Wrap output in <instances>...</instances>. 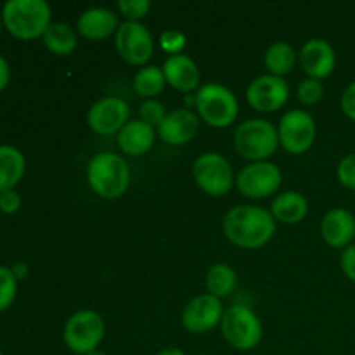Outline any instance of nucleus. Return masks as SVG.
<instances>
[{
	"label": "nucleus",
	"mask_w": 355,
	"mask_h": 355,
	"mask_svg": "<svg viewBox=\"0 0 355 355\" xmlns=\"http://www.w3.org/2000/svg\"><path fill=\"white\" fill-rule=\"evenodd\" d=\"M114 44H116L118 55L132 66L144 68L155 52V40H153L151 31L142 23H135V21H125L120 24L114 35Z\"/></svg>",
	"instance_id": "10"
},
{
	"label": "nucleus",
	"mask_w": 355,
	"mask_h": 355,
	"mask_svg": "<svg viewBox=\"0 0 355 355\" xmlns=\"http://www.w3.org/2000/svg\"><path fill=\"white\" fill-rule=\"evenodd\" d=\"M158 355H186V352L180 349H177V347H166V349L159 350Z\"/></svg>",
	"instance_id": "38"
},
{
	"label": "nucleus",
	"mask_w": 355,
	"mask_h": 355,
	"mask_svg": "<svg viewBox=\"0 0 355 355\" xmlns=\"http://www.w3.org/2000/svg\"><path fill=\"white\" fill-rule=\"evenodd\" d=\"M281 170L270 162H257L243 166L236 175V187L245 198H269L281 187Z\"/></svg>",
	"instance_id": "11"
},
{
	"label": "nucleus",
	"mask_w": 355,
	"mask_h": 355,
	"mask_svg": "<svg viewBox=\"0 0 355 355\" xmlns=\"http://www.w3.org/2000/svg\"><path fill=\"white\" fill-rule=\"evenodd\" d=\"M300 66L307 78L312 80H324L335 71L336 54L331 44L322 38H311L300 49Z\"/></svg>",
	"instance_id": "15"
},
{
	"label": "nucleus",
	"mask_w": 355,
	"mask_h": 355,
	"mask_svg": "<svg viewBox=\"0 0 355 355\" xmlns=\"http://www.w3.org/2000/svg\"><path fill=\"white\" fill-rule=\"evenodd\" d=\"M90 189L104 200H118L130 186V168L116 153H97L87 165Z\"/></svg>",
	"instance_id": "2"
},
{
	"label": "nucleus",
	"mask_w": 355,
	"mask_h": 355,
	"mask_svg": "<svg viewBox=\"0 0 355 355\" xmlns=\"http://www.w3.org/2000/svg\"><path fill=\"white\" fill-rule=\"evenodd\" d=\"M340 267H342L347 279L355 283V243L347 246L342 252V257H340Z\"/></svg>",
	"instance_id": "33"
},
{
	"label": "nucleus",
	"mask_w": 355,
	"mask_h": 355,
	"mask_svg": "<svg viewBox=\"0 0 355 355\" xmlns=\"http://www.w3.org/2000/svg\"><path fill=\"white\" fill-rule=\"evenodd\" d=\"M222 229L229 241L245 250H259L276 234V218L266 208L238 205L225 214Z\"/></svg>",
	"instance_id": "1"
},
{
	"label": "nucleus",
	"mask_w": 355,
	"mask_h": 355,
	"mask_svg": "<svg viewBox=\"0 0 355 355\" xmlns=\"http://www.w3.org/2000/svg\"><path fill=\"white\" fill-rule=\"evenodd\" d=\"M165 116V106L156 99L144 101V103L141 104V107H139V120L144 121L149 127H155V125L159 127V123H162Z\"/></svg>",
	"instance_id": "29"
},
{
	"label": "nucleus",
	"mask_w": 355,
	"mask_h": 355,
	"mask_svg": "<svg viewBox=\"0 0 355 355\" xmlns=\"http://www.w3.org/2000/svg\"><path fill=\"white\" fill-rule=\"evenodd\" d=\"M270 214L276 222L283 224H298L309 214V201L298 191H286L274 198L270 205Z\"/></svg>",
	"instance_id": "21"
},
{
	"label": "nucleus",
	"mask_w": 355,
	"mask_h": 355,
	"mask_svg": "<svg viewBox=\"0 0 355 355\" xmlns=\"http://www.w3.org/2000/svg\"><path fill=\"white\" fill-rule=\"evenodd\" d=\"M200 130V118L187 107L166 113L158 127V135L170 146H184L193 141Z\"/></svg>",
	"instance_id": "16"
},
{
	"label": "nucleus",
	"mask_w": 355,
	"mask_h": 355,
	"mask_svg": "<svg viewBox=\"0 0 355 355\" xmlns=\"http://www.w3.org/2000/svg\"><path fill=\"white\" fill-rule=\"evenodd\" d=\"M196 110L201 120L214 128H227L236 121L239 104L234 94L220 83H205L196 94Z\"/></svg>",
	"instance_id": "5"
},
{
	"label": "nucleus",
	"mask_w": 355,
	"mask_h": 355,
	"mask_svg": "<svg viewBox=\"0 0 355 355\" xmlns=\"http://www.w3.org/2000/svg\"><path fill=\"white\" fill-rule=\"evenodd\" d=\"M26 159L23 153L12 146H0V194L12 191L23 179Z\"/></svg>",
	"instance_id": "22"
},
{
	"label": "nucleus",
	"mask_w": 355,
	"mask_h": 355,
	"mask_svg": "<svg viewBox=\"0 0 355 355\" xmlns=\"http://www.w3.org/2000/svg\"><path fill=\"white\" fill-rule=\"evenodd\" d=\"M21 208V196L16 191H6V193L0 194V211L7 215L16 214Z\"/></svg>",
	"instance_id": "35"
},
{
	"label": "nucleus",
	"mask_w": 355,
	"mask_h": 355,
	"mask_svg": "<svg viewBox=\"0 0 355 355\" xmlns=\"http://www.w3.org/2000/svg\"><path fill=\"white\" fill-rule=\"evenodd\" d=\"M87 355H107V354H106V352H103V350H99V349H97V350H94V352L87 354Z\"/></svg>",
	"instance_id": "39"
},
{
	"label": "nucleus",
	"mask_w": 355,
	"mask_h": 355,
	"mask_svg": "<svg viewBox=\"0 0 355 355\" xmlns=\"http://www.w3.org/2000/svg\"><path fill=\"white\" fill-rule=\"evenodd\" d=\"M321 236L328 246L345 250L354 243L355 217L347 208H331L321 220Z\"/></svg>",
	"instance_id": "17"
},
{
	"label": "nucleus",
	"mask_w": 355,
	"mask_h": 355,
	"mask_svg": "<svg viewBox=\"0 0 355 355\" xmlns=\"http://www.w3.org/2000/svg\"><path fill=\"white\" fill-rule=\"evenodd\" d=\"M17 293V279L12 269L0 266V312L7 311L12 305Z\"/></svg>",
	"instance_id": "27"
},
{
	"label": "nucleus",
	"mask_w": 355,
	"mask_h": 355,
	"mask_svg": "<svg viewBox=\"0 0 355 355\" xmlns=\"http://www.w3.org/2000/svg\"><path fill=\"white\" fill-rule=\"evenodd\" d=\"M336 177L343 187L355 191V153H350L345 158H342L338 168H336Z\"/></svg>",
	"instance_id": "32"
},
{
	"label": "nucleus",
	"mask_w": 355,
	"mask_h": 355,
	"mask_svg": "<svg viewBox=\"0 0 355 355\" xmlns=\"http://www.w3.org/2000/svg\"><path fill=\"white\" fill-rule=\"evenodd\" d=\"M0 30H2V17H0Z\"/></svg>",
	"instance_id": "40"
},
{
	"label": "nucleus",
	"mask_w": 355,
	"mask_h": 355,
	"mask_svg": "<svg viewBox=\"0 0 355 355\" xmlns=\"http://www.w3.org/2000/svg\"><path fill=\"white\" fill-rule=\"evenodd\" d=\"M225 342L238 350H253L263 336V326L259 315L246 305H231L224 311L220 321Z\"/></svg>",
	"instance_id": "6"
},
{
	"label": "nucleus",
	"mask_w": 355,
	"mask_h": 355,
	"mask_svg": "<svg viewBox=\"0 0 355 355\" xmlns=\"http://www.w3.org/2000/svg\"><path fill=\"white\" fill-rule=\"evenodd\" d=\"M130 118V106L120 97H103L90 106L87 123L99 135L118 134Z\"/></svg>",
	"instance_id": "14"
},
{
	"label": "nucleus",
	"mask_w": 355,
	"mask_h": 355,
	"mask_svg": "<svg viewBox=\"0 0 355 355\" xmlns=\"http://www.w3.org/2000/svg\"><path fill=\"white\" fill-rule=\"evenodd\" d=\"M12 274H14V277L19 281V279H24V277H28V274H30V269H28V266L24 262H17V263H14Z\"/></svg>",
	"instance_id": "37"
},
{
	"label": "nucleus",
	"mask_w": 355,
	"mask_h": 355,
	"mask_svg": "<svg viewBox=\"0 0 355 355\" xmlns=\"http://www.w3.org/2000/svg\"><path fill=\"white\" fill-rule=\"evenodd\" d=\"M340 107H342L343 114L350 120L355 121V80L347 85V89L343 90L342 99H340Z\"/></svg>",
	"instance_id": "34"
},
{
	"label": "nucleus",
	"mask_w": 355,
	"mask_h": 355,
	"mask_svg": "<svg viewBox=\"0 0 355 355\" xmlns=\"http://www.w3.org/2000/svg\"><path fill=\"white\" fill-rule=\"evenodd\" d=\"M10 80V69H9V62L6 61L2 54H0V92L9 85Z\"/></svg>",
	"instance_id": "36"
},
{
	"label": "nucleus",
	"mask_w": 355,
	"mask_h": 355,
	"mask_svg": "<svg viewBox=\"0 0 355 355\" xmlns=\"http://www.w3.org/2000/svg\"><path fill=\"white\" fill-rule=\"evenodd\" d=\"M51 16V6L45 0H9L2 9L3 26L19 40L44 37L52 23Z\"/></svg>",
	"instance_id": "3"
},
{
	"label": "nucleus",
	"mask_w": 355,
	"mask_h": 355,
	"mask_svg": "<svg viewBox=\"0 0 355 355\" xmlns=\"http://www.w3.org/2000/svg\"><path fill=\"white\" fill-rule=\"evenodd\" d=\"M318 134V125L312 114L302 110H291L281 116L277 125L279 144L290 155H304L312 148Z\"/></svg>",
	"instance_id": "9"
},
{
	"label": "nucleus",
	"mask_w": 355,
	"mask_h": 355,
	"mask_svg": "<svg viewBox=\"0 0 355 355\" xmlns=\"http://www.w3.org/2000/svg\"><path fill=\"white\" fill-rule=\"evenodd\" d=\"M290 99L286 80L274 75H260L246 89V101L259 113L279 111Z\"/></svg>",
	"instance_id": "12"
},
{
	"label": "nucleus",
	"mask_w": 355,
	"mask_h": 355,
	"mask_svg": "<svg viewBox=\"0 0 355 355\" xmlns=\"http://www.w3.org/2000/svg\"><path fill=\"white\" fill-rule=\"evenodd\" d=\"M263 64L269 75L283 78L297 64V52L288 42H274L263 54Z\"/></svg>",
	"instance_id": "24"
},
{
	"label": "nucleus",
	"mask_w": 355,
	"mask_h": 355,
	"mask_svg": "<svg viewBox=\"0 0 355 355\" xmlns=\"http://www.w3.org/2000/svg\"><path fill=\"white\" fill-rule=\"evenodd\" d=\"M162 69L166 83L179 92L189 94L200 87V69L189 55H168Z\"/></svg>",
	"instance_id": "19"
},
{
	"label": "nucleus",
	"mask_w": 355,
	"mask_h": 355,
	"mask_svg": "<svg viewBox=\"0 0 355 355\" xmlns=\"http://www.w3.org/2000/svg\"><path fill=\"white\" fill-rule=\"evenodd\" d=\"M45 49L54 55H69L76 49V31L66 23H51L42 37Z\"/></svg>",
	"instance_id": "23"
},
{
	"label": "nucleus",
	"mask_w": 355,
	"mask_h": 355,
	"mask_svg": "<svg viewBox=\"0 0 355 355\" xmlns=\"http://www.w3.org/2000/svg\"><path fill=\"white\" fill-rule=\"evenodd\" d=\"M149 9H151L149 0H120L118 2V10L121 16L127 17V21H135V23H141Z\"/></svg>",
	"instance_id": "30"
},
{
	"label": "nucleus",
	"mask_w": 355,
	"mask_h": 355,
	"mask_svg": "<svg viewBox=\"0 0 355 355\" xmlns=\"http://www.w3.org/2000/svg\"><path fill=\"white\" fill-rule=\"evenodd\" d=\"M0 355H2V352H0Z\"/></svg>",
	"instance_id": "41"
},
{
	"label": "nucleus",
	"mask_w": 355,
	"mask_h": 355,
	"mask_svg": "<svg viewBox=\"0 0 355 355\" xmlns=\"http://www.w3.org/2000/svg\"><path fill=\"white\" fill-rule=\"evenodd\" d=\"M193 179L205 194L211 198L225 196L234 186L231 163L218 153H205L193 165Z\"/></svg>",
	"instance_id": "8"
},
{
	"label": "nucleus",
	"mask_w": 355,
	"mask_h": 355,
	"mask_svg": "<svg viewBox=\"0 0 355 355\" xmlns=\"http://www.w3.org/2000/svg\"><path fill=\"white\" fill-rule=\"evenodd\" d=\"M205 286H207L208 293L222 300V298H227L236 290L238 274L227 263H215L208 269L207 276H205Z\"/></svg>",
	"instance_id": "25"
},
{
	"label": "nucleus",
	"mask_w": 355,
	"mask_h": 355,
	"mask_svg": "<svg viewBox=\"0 0 355 355\" xmlns=\"http://www.w3.org/2000/svg\"><path fill=\"white\" fill-rule=\"evenodd\" d=\"M104 319L94 311H78L66 321L62 342L76 355H87L101 345L104 338Z\"/></svg>",
	"instance_id": "7"
},
{
	"label": "nucleus",
	"mask_w": 355,
	"mask_h": 355,
	"mask_svg": "<svg viewBox=\"0 0 355 355\" xmlns=\"http://www.w3.org/2000/svg\"><path fill=\"white\" fill-rule=\"evenodd\" d=\"M224 315L220 300L214 295L203 293L187 302L182 311V326L193 335H207L217 328Z\"/></svg>",
	"instance_id": "13"
},
{
	"label": "nucleus",
	"mask_w": 355,
	"mask_h": 355,
	"mask_svg": "<svg viewBox=\"0 0 355 355\" xmlns=\"http://www.w3.org/2000/svg\"><path fill=\"white\" fill-rule=\"evenodd\" d=\"M166 85L163 69L158 66H144L134 76V90L146 101L159 96Z\"/></svg>",
	"instance_id": "26"
},
{
	"label": "nucleus",
	"mask_w": 355,
	"mask_h": 355,
	"mask_svg": "<svg viewBox=\"0 0 355 355\" xmlns=\"http://www.w3.org/2000/svg\"><path fill=\"white\" fill-rule=\"evenodd\" d=\"M297 97L305 106H314V104L321 103V99L324 97V87H322V83L319 80L305 78L298 85Z\"/></svg>",
	"instance_id": "28"
},
{
	"label": "nucleus",
	"mask_w": 355,
	"mask_h": 355,
	"mask_svg": "<svg viewBox=\"0 0 355 355\" xmlns=\"http://www.w3.org/2000/svg\"><path fill=\"white\" fill-rule=\"evenodd\" d=\"M118 148L127 156H142L155 146V128L141 120H132L118 132Z\"/></svg>",
	"instance_id": "20"
},
{
	"label": "nucleus",
	"mask_w": 355,
	"mask_h": 355,
	"mask_svg": "<svg viewBox=\"0 0 355 355\" xmlns=\"http://www.w3.org/2000/svg\"><path fill=\"white\" fill-rule=\"evenodd\" d=\"M186 35L177 30H166L159 35V47L168 55L182 54L184 47H186Z\"/></svg>",
	"instance_id": "31"
},
{
	"label": "nucleus",
	"mask_w": 355,
	"mask_h": 355,
	"mask_svg": "<svg viewBox=\"0 0 355 355\" xmlns=\"http://www.w3.org/2000/svg\"><path fill=\"white\" fill-rule=\"evenodd\" d=\"M232 144L236 153L250 163L267 162V158H270L279 148V135L270 121L252 118L238 125Z\"/></svg>",
	"instance_id": "4"
},
{
	"label": "nucleus",
	"mask_w": 355,
	"mask_h": 355,
	"mask_svg": "<svg viewBox=\"0 0 355 355\" xmlns=\"http://www.w3.org/2000/svg\"><path fill=\"white\" fill-rule=\"evenodd\" d=\"M118 28H120L118 16L113 10L104 9V7H92V9L83 10L76 21V31L83 38L92 42L106 40L111 35H116Z\"/></svg>",
	"instance_id": "18"
}]
</instances>
